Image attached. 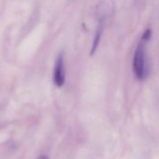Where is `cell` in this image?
Returning a JSON list of instances; mask_svg holds the SVG:
<instances>
[{"label": "cell", "instance_id": "6da1fadb", "mask_svg": "<svg viewBox=\"0 0 159 159\" xmlns=\"http://www.w3.org/2000/svg\"><path fill=\"white\" fill-rule=\"evenodd\" d=\"M133 71L137 79L143 81L150 73L149 64L145 51V41H140L135 51L133 57Z\"/></svg>", "mask_w": 159, "mask_h": 159}, {"label": "cell", "instance_id": "277c9868", "mask_svg": "<svg viewBox=\"0 0 159 159\" xmlns=\"http://www.w3.org/2000/svg\"><path fill=\"white\" fill-rule=\"evenodd\" d=\"M37 159H49V157H48L47 155H45V154H42V155L39 156Z\"/></svg>", "mask_w": 159, "mask_h": 159}, {"label": "cell", "instance_id": "7a4b0ae2", "mask_svg": "<svg viewBox=\"0 0 159 159\" xmlns=\"http://www.w3.org/2000/svg\"><path fill=\"white\" fill-rule=\"evenodd\" d=\"M53 83L56 86L62 87L66 81V66L64 54L60 53L55 61L54 69H53Z\"/></svg>", "mask_w": 159, "mask_h": 159}, {"label": "cell", "instance_id": "3957f363", "mask_svg": "<svg viewBox=\"0 0 159 159\" xmlns=\"http://www.w3.org/2000/svg\"><path fill=\"white\" fill-rule=\"evenodd\" d=\"M101 30L102 28L100 27L99 30H98L97 32V35H96V39H95V42H94V46H93V50H92V52H94V51L96 50L98 44V41H99V39H100V36H101Z\"/></svg>", "mask_w": 159, "mask_h": 159}]
</instances>
